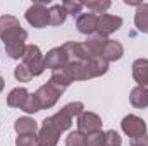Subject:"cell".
<instances>
[]
</instances>
